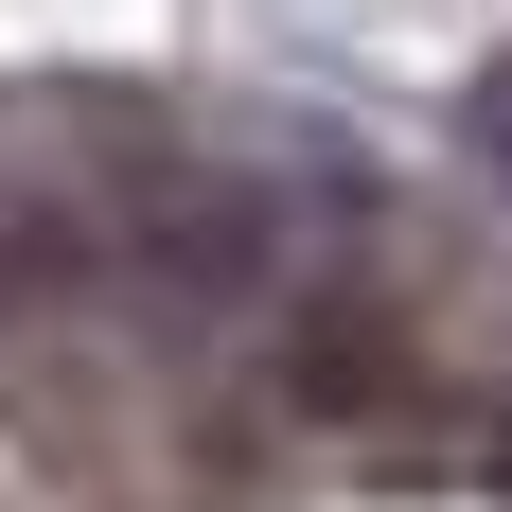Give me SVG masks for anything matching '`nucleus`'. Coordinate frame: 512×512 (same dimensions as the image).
<instances>
[{"label": "nucleus", "mask_w": 512, "mask_h": 512, "mask_svg": "<svg viewBox=\"0 0 512 512\" xmlns=\"http://www.w3.org/2000/svg\"><path fill=\"white\" fill-rule=\"evenodd\" d=\"M159 177H177V142L71 124V106H0V283H89V265L124 283Z\"/></svg>", "instance_id": "obj_1"}, {"label": "nucleus", "mask_w": 512, "mask_h": 512, "mask_svg": "<svg viewBox=\"0 0 512 512\" xmlns=\"http://www.w3.org/2000/svg\"><path fill=\"white\" fill-rule=\"evenodd\" d=\"M477 159L512 177V71H477Z\"/></svg>", "instance_id": "obj_2"}]
</instances>
